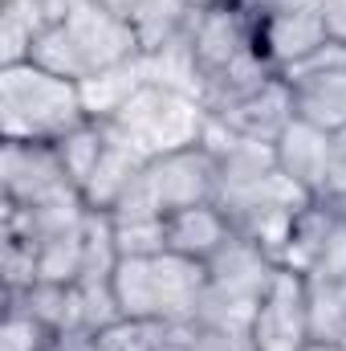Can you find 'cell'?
Wrapping results in <instances>:
<instances>
[{"label":"cell","instance_id":"obj_24","mask_svg":"<svg viewBox=\"0 0 346 351\" xmlns=\"http://www.w3.org/2000/svg\"><path fill=\"white\" fill-rule=\"evenodd\" d=\"M187 339L196 351H257L253 323H224V319H191Z\"/></svg>","mask_w":346,"mask_h":351},{"label":"cell","instance_id":"obj_23","mask_svg":"<svg viewBox=\"0 0 346 351\" xmlns=\"http://www.w3.org/2000/svg\"><path fill=\"white\" fill-rule=\"evenodd\" d=\"M172 323L159 319H118L106 331H98V351H155L168 339Z\"/></svg>","mask_w":346,"mask_h":351},{"label":"cell","instance_id":"obj_19","mask_svg":"<svg viewBox=\"0 0 346 351\" xmlns=\"http://www.w3.org/2000/svg\"><path fill=\"white\" fill-rule=\"evenodd\" d=\"M53 152H57L62 168H66V176H70V184L82 192V184L94 176L102 152H106V127L94 123V119H86V123H78L74 131H66V135L53 143Z\"/></svg>","mask_w":346,"mask_h":351},{"label":"cell","instance_id":"obj_14","mask_svg":"<svg viewBox=\"0 0 346 351\" xmlns=\"http://www.w3.org/2000/svg\"><path fill=\"white\" fill-rule=\"evenodd\" d=\"M147 86L143 78V66L139 62H127V66H114V70H98L78 82V94H82V110L94 123H110L139 90Z\"/></svg>","mask_w":346,"mask_h":351},{"label":"cell","instance_id":"obj_8","mask_svg":"<svg viewBox=\"0 0 346 351\" xmlns=\"http://www.w3.org/2000/svg\"><path fill=\"white\" fill-rule=\"evenodd\" d=\"M330 41L322 12H289V16H257V49L265 62L285 74Z\"/></svg>","mask_w":346,"mask_h":351},{"label":"cell","instance_id":"obj_11","mask_svg":"<svg viewBox=\"0 0 346 351\" xmlns=\"http://www.w3.org/2000/svg\"><path fill=\"white\" fill-rule=\"evenodd\" d=\"M102 127H106V123H102ZM143 168H147V156H143L131 139H122L114 127H106V152H102L94 176L82 184L86 208L90 213H114V204L135 188V180L143 176Z\"/></svg>","mask_w":346,"mask_h":351},{"label":"cell","instance_id":"obj_9","mask_svg":"<svg viewBox=\"0 0 346 351\" xmlns=\"http://www.w3.org/2000/svg\"><path fill=\"white\" fill-rule=\"evenodd\" d=\"M208 114H216L220 123H228L237 135H245V139H257V143H277V135L297 119V110H293V90L289 82L277 74L273 82H265L257 94H249V98H241V102H232V106H224V110H208Z\"/></svg>","mask_w":346,"mask_h":351},{"label":"cell","instance_id":"obj_20","mask_svg":"<svg viewBox=\"0 0 346 351\" xmlns=\"http://www.w3.org/2000/svg\"><path fill=\"white\" fill-rule=\"evenodd\" d=\"M82 229L62 233V237H49V241L37 245V282H78L82 278V262H86Z\"/></svg>","mask_w":346,"mask_h":351},{"label":"cell","instance_id":"obj_30","mask_svg":"<svg viewBox=\"0 0 346 351\" xmlns=\"http://www.w3.org/2000/svg\"><path fill=\"white\" fill-rule=\"evenodd\" d=\"M322 21H326L330 41H343V45H346V0H326Z\"/></svg>","mask_w":346,"mask_h":351},{"label":"cell","instance_id":"obj_12","mask_svg":"<svg viewBox=\"0 0 346 351\" xmlns=\"http://www.w3.org/2000/svg\"><path fill=\"white\" fill-rule=\"evenodd\" d=\"M232 221L228 213L212 200V204H196V208H179L168 217V254L191 258V262L208 265L228 241H232Z\"/></svg>","mask_w":346,"mask_h":351},{"label":"cell","instance_id":"obj_1","mask_svg":"<svg viewBox=\"0 0 346 351\" xmlns=\"http://www.w3.org/2000/svg\"><path fill=\"white\" fill-rule=\"evenodd\" d=\"M78 123H86L78 82L57 78L33 62L0 66V139L57 143Z\"/></svg>","mask_w":346,"mask_h":351},{"label":"cell","instance_id":"obj_31","mask_svg":"<svg viewBox=\"0 0 346 351\" xmlns=\"http://www.w3.org/2000/svg\"><path fill=\"white\" fill-rule=\"evenodd\" d=\"M53 351H98V339H94V331H66V335H57Z\"/></svg>","mask_w":346,"mask_h":351},{"label":"cell","instance_id":"obj_7","mask_svg":"<svg viewBox=\"0 0 346 351\" xmlns=\"http://www.w3.org/2000/svg\"><path fill=\"white\" fill-rule=\"evenodd\" d=\"M257 351H302L310 343V319H306V274L281 269L273 274L265 298L253 319Z\"/></svg>","mask_w":346,"mask_h":351},{"label":"cell","instance_id":"obj_36","mask_svg":"<svg viewBox=\"0 0 346 351\" xmlns=\"http://www.w3.org/2000/svg\"><path fill=\"white\" fill-rule=\"evenodd\" d=\"M191 8H208V4H216V0H187Z\"/></svg>","mask_w":346,"mask_h":351},{"label":"cell","instance_id":"obj_3","mask_svg":"<svg viewBox=\"0 0 346 351\" xmlns=\"http://www.w3.org/2000/svg\"><path fill=\"white\" fill-rule=\"evenodd\" d=\"M187 41L208 82L212 74L228 70L232 62L257 49V8L249 0H216L208 8H196L187 25Z\"/></svg>","mask_w":346,"mask_h":351},{"label":"cell","instance_id":"obj_16","mask_svg":"<svg viewBox=\"0 0 346 351\" xmlns=\"http://www.w3.org/2000/svg\"><path fill=\"white\" fill-rule=\"evenodd\" d=\"M45 25L53 21L37 0H0V66L29 62Z\"/></svg>","mask_w":346,"mask_h":351},{"label":"cell","instance_id":"obj_13","mask_svg":"<svg viewBox=\"0 0 346 351\" xmlns=\"http://www.w3.org/2000/svg\"><path fill=\"white\" fill-rule=\"evenodd\" d=\"M334 225H338V208H334V200L314 196V200L297 213L293 233H289L285 254H281V262H277V265H281V269H293V274H310L314 262L322 258L326 237L334 233Z\"/></svg>","mask_w":346,"mask_h":351},{"label":"cell","instance_id":"obj_2","mask_svg":"<svg viewBox=\"0 0 346 351\" xmlns=\"http://www.w3.org/2000/svg\"><path fill=\"white\" fill-rule=\"evenodd\" d=\"M208 123V106L191 94H175L163 86H143L106 127H114L122 139H131L147 160L196 147Z\"/></svg>","mask_w":346,"mask_h":351},{"label":"cell","instance_id":"obj_33","mask_svg":"<svg viewBox=\"0 0 346 351\" xmlns=\"http://www.w3.org/2000/svg\"><path fill=\"white\" fill-rule=\"evenodd\" d=\"M94 4H102L106 12H118V16H127V21H131V12L139 8V0H94Z\"/></svg>","mask_w":346,"mask_h":351},{"label":"cell","instance_id":"obj_28","mask_svg":"<svg viewBox=\"0 0 346 351\" xmlns=\"http://www.w3.org/2000/svg\"><path fill=\"white\" fill-rule=\"evenodd\" d=\"M326 200H343L346 196V131L334 135V147H330V168H326V188H322Z\"/></svg>","mask_w":346,"mask_h":351},{"label":"cell","instance_id":"obj_22","mask_svg":"<svg viewBox=\"0 0 346 351\" xmlns=\"http://www.w3.org/2000/svg\"><path fill=\"white\" fill-rule=\"evenodd\" d=\"M57 331L45 327L33 311H25L21 302L4 306V323H0V351H53Z\"/></svg>","mask_w":346,"mask_h":351},{"label":"cell","instance_id":"obj_29","mask_svg":"<svg viewBox=\"0 0 346 351\" xmlns=\"http://www.w3.org/2000/svg\"><path fill=\"white\" fill-rule=\"evenodd\" d=\"M257 16H289V12H322L326 0H253Z\"/></svg>","mask_w":346,"mask_h":351},{"label":"cell","instance_id":"obj_5","mask_svg":"<svg viewBox=\"0 0 346 351\" xmlns=\"http://www.w3.org/2000/svg\"><path fill=\"white\" fill-rule=\"evenodd\" d=\"M0 188H4V204H16V208H33L66 192H78L53 143H21V139L0 143Z\"/></svg>","mask_w":346,"mask_h":351},{"label":"cell","instance_id":"obj_34","mask_svg":"<svg viewBox=\"0 0 346 351\" xmlns=\"http://www.w3.org/2000/svg\"><path fill=\"white\" fill-rule=\"evenodd\" d=\"M302 351H346V348H343V343H322V339H310Z\"/></svg>","mask_w":346,"mask_h":351},{"label":"cell","instance_id":"obj_37","mask_svg":"<svg viewBox=\"0 0 346 351\" xmlns=\"http://www.w3.org/2000/svg\"><path fill=\"white\" fill-rule=\"evenodd\" d=\"M343 348H346V335H343Z\"/></svg>","mask_w":346,"mask_h":351},{"label":"cell","instance_id":"obj_32","mask_svg":"<svg viewBox=\"0 0 346 351\" xmlns=\"http://www.w3.org/2000/svg\"><path fill=\"white\" fill-rule=\"evenodd\" d=\"M155 351H196V348H191V339H187V323H183V327H172V331H168V339H163Z\"/></svg>","mask_w":346,"mask_h":351},{"label":"cell","instance_id":"obj_27","mask_svg":"<svg viewBox=\"0 0 346 351\" xmlns=\"http://www.w3.org/2000/svg\"><path fill=\"white\" fill-rule=\"evenodd\" d=\"M306 278H346V221H343V217H338L334 233L326 237L322 258L314 262V269H310Z\"/></svg>","mask_w":346,"mask_h":351},{"label":"cell","instance_id":"obj_4","mask_svg":"<svg viewBox=\"0 0 346 351\" xmlns=\"http://www.w3.org/2000/svg\"><path fill=\"white\" fill-rule=\"evenodd\" d=\"M143 188L155 200V208L163 217H172L179 208H196V204H212L220 196V168L216 160L196 143L183 152H168L147 160L143 168Z\"/></svg>","mask_w":346,"mask_h":351},{"label":"cell","instance_id":"obj_15","mask_svg":"<svg viewBox=\"0 0 346 351\" xmlns=\"http://www.w3.org/2000/svg\"><path fill=\"white\" fill-rule=\"evenodd\" d=\"M139 66H143L147 86H163V90H175V94H191V98L204 102V70H200V62H196V49H191L187 33L175 37V41H168V45L155 49V53H143Z\"/></svg>","mask_w":346,"mask_h":351},{"label":"cell","instance_id":"obj_35","mask_svg":"<svg viewBox=\"0 0 346 351\" xmlns=\"http://www.w3.org/2000/svg\"><path fill=\"white\" fill-rule=\"evenodd\" d=\"M334 208H338V217L346 221V196H343V200H334Z\"/></svg>","mask_w":346,"mask_h":351},{"label":"cell","instance_id":"obj_6","mask_svg":"<svg viewBox=\"0 0 346 351\" xmlns=\"http://www.w3.org/2000/svg\"><path fill=\"white\" fill-rule=\"evenodd\" d=\"M62 25H66V33L78 45V58L86 66V78L98 74V70H114V66H127V62H139L143 58L131 21L118 16V12H106L94 0H78L62 16Z\"/></svg>","mask_w":346,"mask_h":351},{"label":"cell","instance_id":"obj_21","mask_svg":"<svg viewBox=\"0 0 346 351\" xmlns=\"http://www.w3.org/2000/svg\"><path fill=\"white\" fill-rule=\"evenodd\" d=\"M29 62L41 66V70H49V74H57V78H70V82H82V78H86V66H82V58H78V45H74V37L66 33L62 21H53V25L41 29V37H37V45H33V58H29Z\"/></svg>","mask_w":346,"mask_h":351},{"label":"cell","instance_id":"obj_26","mask_svg":"<svg viewBox=\"0 0 346 351\" xmlns=\"http://www.w3.org/2000/svg\"><path fill=\"white\" fill-rule=\"evenodd\" d=\"M37 282V245L25 237H4V294H25Z\"/></svg>","mask_w":346,"mask_h":351},{"label":"cell","instance_id":"obj_18","mask_svg":"<svg viewBox=\"0 0 346 351\" xmlns=\"http://www.w3.org/2000/svg\"><path fill=\"white\" fill-rule=\"evenodd\" d=\"M310 339L343 343L346 335V278H306Z\"/></svg>","mask_w":346,"mask_h":351},{"label":"cell","instance_id":"obj_25","mask_svg":"<svg viewBox=\"0 0 346 351\" xmlns=\"http://www.w3.org/2000/svg\"><path fill=\"white\" fill-rule=\"evenodd\" d=\"M114 241H118V258L168 254V217H159V221H114Z\"/></svg>","mask_w":346,"mask_h":351},{"label":"cell","instance_id":"obj_10","mask_svg":"<svg viewBox=\"0 0 346 351\" xmlns=\"http://www.w3.org/2000/svg\"><path fill=\"white\" fill-rule=\"evenodd\" d=\"M330 147H334V135L306 123V119H293L277 143H273V156H277V168L289 176L293 184H302L310 196H322L326 188V168H330Z\"/></svg>","mask_w":346,"mask_h":351},{"label":"cell","instance_id":"obj_17","mask_svg":"<svg viewBox=\"0 0 346 351\" xmlns=\"http://www.w3.org/2000/svg\"><path fill=\"white\" fill-rule=\"evenodd\" d=\"M191 12L196 8L187 0H139V8L131 12V29L139 37V49L155 53L168 41L183 37L187 25H191Z\"/></svg>","mask_w":346,"mask_h":351}]
</instances>
